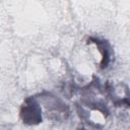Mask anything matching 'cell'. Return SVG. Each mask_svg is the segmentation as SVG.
Segmentation results:
<instances>
[{
    "label": "cell",
    "mask_w": 130,
    "mask_h": 130,
    "mask_svg": "<svg viewBox=\"0 0 130 130\" xmlns=\"http://www.w3.org/2000/svg\"><path fill=\"white\" fill-rule=\"evenodd\" d=\"M21 117L25 123H28V124L39 123L42 120V118H41V110L39 109L37 103L32 101V103L25 105L22 108Z\"/></svg>",
    "instance_id": "6da1fadb"
}]
</instances>
